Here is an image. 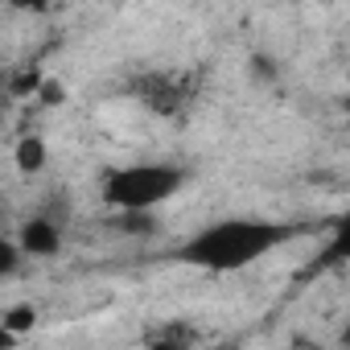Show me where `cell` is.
Here are the masks:
<instances>
[{"instance_id":"30bf717a","label":"cell","mask_w":350,"mask_h":350,"mask_svg":"<svg viewBox=\"0 0 350 350\" xmlns=\"http://www.w3.org/2000/svg\"><path fill=\"white\" fill-rule=\"evenodd\" d=\"M21 260H25L21 243H13V239H5V235H0V280H5V276H13V272L21 268Z\"/></svg>"},{"instance_id":"7a4b0ae2","label":"cell","mask_w":350,"mask_h":350,"mask_svg":"<svg viewBox=\"0 0 350 350\" xmlns=\"http://www.w3.org/2000/svg\"><path fill=\"white\" fill-rule=\"evenodd\" d=\"M190 182V169L169 165V161H140V165H124L111 169L103 178V202L111 211H157L161 202H169L182 186Z\"/></svg>"},{"instance_id":"9c48e42d","label":"cell","mask_w":350,"mask_h":350,"mask_svg":"<svg viewBox=\"0 0 350 350\" xmlns=\"http://www.w3.org/2000/svg\"><path fill=\"white\" fill-rule=\"evenodd\" d=\"M33 321H38V309H33V305H13L5 317H0V325H9L13 334H25V329H33Z\"/></svg>"},{"instance_id":"3957f363","label":"cell","mask_w":350,"mask_h":350,"mask_svg":"<svg viewBox=\"0 0 350 350\" xmlns=\"http://www.w3.org/2000/svg\"><path fill=\"white\" fill-rule=\"evenodd\" d=\"M128 91H132V99H136L144 111H152V116H161V120L186 116V111H190V99H194L190 79H186V75H173V70H144V75H136V79L128 83Z\"/></svg>"},{"instance_id":"5bb4252c","label":"cell","mask_w":350,"mask_h":350,"mask_svg":"<svg viewBox=\"0 0 350 350\" xmlns=\"http://www.w3.org/2000/svg\"><path fill=\"white\" fill-rule=\"evenodd\" d=\"M0 219H5V198H0Z\"/></svg>"},{"instance_id":"277c9868","label":"cell","mask_w":350,"mask_h":350,"mask_svg":"<svg viewBox=\"0 0 350 350\" xmlns=\"http://www.w3.org/2000/svg\"><path fill=\"white\" fill-rule=\"evenodd\" d=\"M62 231L66 227H58V223H50L46 215H29L25 223H21V252L25 256H33V260H54L58 252H62Z\"/></svg>"},{"instance_id":"8fae6325","label":"cell","mask_w":350,"mask_h":350,"mask_svg":"<svg viewBox=\"0 0 350 350\" xmlns=\"http://www.w3.org/2000/svg\"><path fill=\"white\" fill-rule=\"evenodd\" d=\"M247 70L260 79V83H276V62L268 58V54H252V62H247Z\"/></svg>"},{"instance_id":"4fadbf2b","label":"cell","mask_w":350,"mask_h":350,"mask_svg":"<svg viewBox=\"0 0 350 350\" xmlns=\"http://www.w3.org/2000/svg\"><path fill=\"white\" fill-rule=\"evenodd\" d=\"M17 338H21V334H13L9 325H0V346H17Z\"/></svg>"},{"instance_id":"6da1fadb","label":"cell","mask_w":350,"mask_h":350,"mask_svg":"<svg viewBox=\"0 0 350 350\" xmlns=\"http://www.w3.org/2000/svg\"><path fill=\"white\" fill-rule=\"evenodd\" d=\"M297 235H301V227H293V223L239 215V219H219V223L194 231L178 252H173V260L206 268V272H239V268L264 260L268 252L284 247Z\"/></svg>"},{"instance_id":"8992f818","label":"cell","mask_w":350,"mask_h":350,"mask_svg":"<svg viewBox=\"0 0 350 350\" xmlns=\"http://www.w3.org/2000/svg\"><path fill=\"white\" fill-rule=\"evenodd\" d=\"M13 161H17V169L25 173V178L42 173L46 169V140L42 136H21L17 148H13Z\"/></svg>"},{"instance_id":"5b68a950","label":"cell","mask_w":350,"mask_h":350,"mask_svg":"<svg viewBox=\"0 0 350 350\" xmlns=\"http://www.w3.org/2000/svg\"><path fill=\"white\" fill-rule=\"evenodd\" d=\"M144 342L148 346H194V342H202V334L190 321H161L144 334Z\"/></svg>"},{"instance_id":"52a82bcc","label":"cell","mask_w":350,"mask_h":350,"mask_svg":"<svg viewBox=\"0 0 350 350\" xmlns=\"http://www.w3.org/2000/svg\"><path fill=\"white\" fill-rule=\"evenodd\" d=\"M111 231L144 239V235L157 231V219H152V211H111Z\"/></svg>"},{"instance_id":"7c38bea8","label":"cell","mask_w":350,"mask_h":350,"mask_svg":"<svg viewBox=\"0 0 350 350\" xmlns=\"http://www.w3.org/2000/svg\"><path fill=\"white\" fill-rule=\"evenodd\" d=\"M9 5H13V9H33V13H38V9H46V0H9Z\"/></svg>"},{"instance_id":"ba28073f","label":"cell","mask_w":350,"mask_h":350,"mask_svg":"<svg viewBox=\"0 0 350 350\" xmlns=\"http://www.w3.org/2000/svg\"><path fill=\"white\" fill-rule=\"evenodd\" d=\"M38 215H46L50 223H58V227H66L70 223V198L58 190V194H46V202H42V211Z\"/></svg>"}]
</instances>
